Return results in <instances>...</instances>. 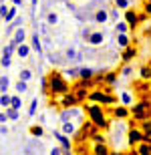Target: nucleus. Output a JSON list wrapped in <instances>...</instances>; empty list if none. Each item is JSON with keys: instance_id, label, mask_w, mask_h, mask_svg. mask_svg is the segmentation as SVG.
<instances>
[{"instance_id": "obj_1", "label": "nucleus", "mask_w": 151, "mask_h": 155, "mask_svg": "<svg viewBox=\"0 0 151 155\" xmlns=\"http://www.w3.org/2000/svg\"><path fill=\"white\" fill-rule=\"evenodd\" d=\"M47 89L51 93H54V95H64V93H69V83H67V79H64L58 71H54V73H51V77H48V85Z\"/></svg>"}, {"instance_id": "obj_2", "label": "nucleus", "mask_w": 151, "mask_h": 155, "mask_svg": "<svg viewBox=\"0 0 151 155\" xmlns=\"http://www.w3.org/2000/svg\"><path fill=\"white\" fill-rule=\"evenodd\" d=\"M87 113L91 117V123H95L99 129H107L109 127V119L105 117L103 109H101L99 105H87Z\"/></svg>"}, {"instance_id": "obj_3", "label": "nucleus", "mask_w": 151, "mask_h": 155, "mask_svg": "<svg viewBox=\"0 0 151 155\" xmlns=\"http://www.w3.org/2000/svg\"><path fill=\"white\" fill-rule=\"evenodd\" d=\"M127 123L125 121H115L113 123V149H121L123 139L127 137Z\"/></svg>"}, {"instance_id": "obj_4", "label": "nucleus", "mask_w": 151, "mask_h": 155, "mask_svg": "<svg viewBox=\"0 0 151 155\" xmlns=\"http://www.w3.org/2000/svg\"><path fill=\"white\" fill-rule=\"evenodd\" d=\"M131 113H133V117L137 121H145L151 117V103L149 101H141L139 105H135L133 109H131Z\"/></svg>"}, {"instance_id": "obj_5", "label": "nucleus", "mask_w": 151, "mask_h": 155, "mask_svg": "<svg viewBox=\"0 0 151 155\" xmlns=\"http://www.w3.org/2000/svg\"><path fill=\"white\" fill-rule=\"evenodd\" d=\"M105 38H107V36H105V30H93V32L85 38V42H87L89 46H101L105 42Z\"/></svg>"}, {"instance_id": "obj_6", "label": "nucleus", "mask_w": 151, "mask_h": 155, "mask_svg": "<svg viewBox=\"0 0 151 155\" xmlns=\"http://www.w3.org/2000/svg\"><path fill=\"white\" fill-rule=\"evenodd\" d=\"M89 99L91 101H97V103H105V105H113L117 101L113 95H107V93H101V91H95L89 95Z\"/></svg>"}, {"instance_id": "obj_7", "label": "nucleus", "mask_w": 151, "mask_h": 155, "mask_svg": "<svg viewBox=\"0 0 151 155\" xmlns=\"http://www.w3.org/2000/svg\"><path fill=\"white\" fill-rule=\"evenodd\" d=\"M141 141H143V131L141 129H129L127 131V145L137 147Z\"/></svg>"}, {"instance_id": "obj_8", "label": "nucleus", "mask_w": 151, "mask_h": 155, "mask_svg": "<svg viewBox=\"0 0 151 155\" xmlns=\"http://www.w3.org/2000/svg\"><path fill=\"white\" fill-rule=\"evenodd\" d=\"M83 57H85V54H83L81 51L73 48V46H69V48L64 51V58H67V63H71V64H73V63H79Z\"/></svg>"}, {"instance_id": "obj_9", "label": "nucleus", "mask_w": 151, "mask_h": 155, "mask_svg": "<svg viewBox=\"0 0 151 155\" xmlns=\"http://www.w3.org/2000/svg\"><path fill=\"white\" fill-rule=\"evenodd\" d=\"M109 20V12H107V8H97L95 10V22L97 24H105Z\"/></svg>"}, {"instance_id": "obj_10", "label": "nucleus", "mask_w": 151, "mask_h": 155, "mask_svg": "<svg viewBox=\"0 0 151 155\" xmlns=\"http://www.w3.org/2000/svg\"><path fill=\"white\" fill-rule=\"evenodd\" d=\"M52 135L57 137V141H58V143L63 145V149H64V151H71V141L67 139V135H64L63 131H54Z\"/></svg>"}, {"instance_id": "obj_11", "label": "nucleus", "mask_w": 151, "mask_h": 155, "mask_svg": "<svg viewBox=\"0 0 151 155\" xmlns=\"http://www.w3.org/2000/svg\"><path fill=\"white\" fill-rule=\"evenodd\" d=\"M51 63L54 64V67H63V64H67L64 52H51Z\"/></svg>"}, {"instance_id": "obj_12", "label": "nucleus", "mask_w": 151, "mask_h": 155, "mask_svg": "<svg viewBox=\"0 0 151 155\" xmlns=\"http://www.w3.org/2000/svg\"><path fill=\"white\" fill-rule=\"evenodd\" d=\"M12 40H14L16 45H22L24 40H26V30H24V26H18V28L14 30V35H12Z\"/></svg>"}, {"instance_id": "obj_13", "label": "nucleus", "mask_w": 151, "mask_h": 155, "mask_svg": "<svg viewBox=\"0 0 151 155\" xmlns=\"http://www.w3.org/2000/svg\"><path fill=\"white\" fill-rule=\"evenodd\" d=\"M30 40H32V51H36V52H38V57H42V42H41V36H38L36 30L32 32V38H30Z\"/></svg>"}, {"instance_id": "obj_14", "label": "nucleus", "mask_w": 151, "mask_h": 155, "mask_svg": "<svg viewBox=\"0 0 151 155\" xmlns=\"http://www.w3.org/2000/svg\"><path fill=\"white\" fill-rule=\"evenodd\" d=\"M63 105L64 107H73V105H79V99H77L75 93H64V97H63Z\"/></svg>"}, {"instance_id": "obj_15", "label": "nucleus", "mask_w": 151, "mask_h": 155, "mask_svg": "<svg viewBox=\"0 0 151 155\" xmlns=\"http://www.w3.org/2000/svg\"><path fill=\"white\" fill-rule=\"evenodd\" d=\"M125 20H127L129 26H135V24L139 22V16H137L133 10H129V8H127V10H125Z\"/></svg>"}, {"instance_id": "obj_16", "label": "nucleus", "mask_w": 151, "mask_h": 155, "mask_svg": "<svg viewBox=\"0 0 151 155\" xmlns=\"http://www.w3.org/2000/svg\"><path fill=\"white\" fill-rule=\"evenodd\" d=\"M30 51H32V48H30L28 45H24V42H22V45H18V46H16V54H18L20 58H28Z\"/></svg>"}, {"instance_id": "obj_17", "label": "nucleus", "mask_w": 151, "mask_h": 155, "mask_svg": "<svg viewBox=\"0 0 151 155\" xmlns=\"http://www.w3.org/2000/svg\"><path fill=\"white\" fill-rule=\"evenodd\" d=\"M79 77H81V79L91 81V79L95 77V71L91 69V67H81V71H79Z\"/></svg>"}, {"instance_id": "obj_18", "label": "nucleus", "mask_w": 151, "mask_h": 155, "mask_svg": "<svg viewBox=\"0 0 151 155\" xmlns=\"http://www.w3.org/2000/svg\"><path fill=\"white\" fill-rule=\"evenodd\" d=\"M117 45L121 46V48H127V46H129V36H127V32H117Z\"/></svg>"}, {"instance_id": "obj_19", "label": "nucleus", "mask_w": 151, "mask_h": 155, "mask_svg": "<svg viewBox=\"0 0 151 155\" xmlns=\"http://www.w3.org/2000/svg\"><path fill=\"white\" fill-rule=\"evenodd\" d=\"M113 115H115V117H121V119H127V117H129L127 105H121V107H117V109L113 111Z\"/></svg>"}, {"instance_id": "obj_20", "label": "nucleus", "mask_w": 151, "mask_h": 155, "mask_svg": "<svg viewBox=\"0 0 151 155\" xmlns=\"http://www.w3.org/2000/svg\"><path fill=\"white\" fill-rule=\"evenodd\" d=\"M135 54H137V51H135L133 46H127V51L123 52V63H131Z\"/></svg>"}, {"instance_id": "obj_21", "label": "nucleus", "mask_w": 151, "mask_h": 155, "mask_svg": "<svg viewBox=\"0 0 151 155\" xmlns=\"http://www.w3.org/2000/svg\"><path fill=\"white\" fill-rule=\"evenodd\" d=\"M61 125H63V133L64 135H73V133H75V123H73V121H61Z\"/></svg>"}, {"instance_id": "obj_22", "label": "nucleus", "mask_w": 151, "mask_h": 155, "mask_svg": "<svg viewBox=\"0 0 151 155\" xmlns=\"http://www.w3.org/2000/svg\"><path fill=\"white\" fill-rule=\"evenodd\" d=\"M79 71H81V67H71V69L64 71V79H77L79 77Z\"/></svg>"}, {"instance_id": "obj_23", "label": "nucleus", "mask_w": 151, "mask_h": 155, "mask_svg": "<svg viewBox=\"0 0 151 155\" xmlns=\"http://www.w3.org/2000/svg\"><path fill=\"white\" fill-rule=\"evenodd\" d=\"M6 117L10 121H16L18 119V109H14V107H6Z\"/></svg>"}, {"instance_id": "obj_24", "label": "nucleus", "mask_w": 151, "mask_h": 155, "mask_svg": "<svg viewBox=\"0 0 151 155\" xmlns=\"http://www.w3.org/2000/svg\"><path fill=\"white\" fill-rule=\"evenodd\" d=\"M16 8L18 6H10V8H8V12H6V22H12V20H14V18H16Z\"/></svg>"}, {"instance_id": "obj_25", "label": "nucleus", "mask_w": 151, "mask_h": 155, "mask_svg": "<svg viewBox=\"0 0 151 155\" xmlns=\"http://www.w3.org/2000/svg\"><path fill=\"white\" fill-rule=\"evenodd\" d=\"M93 151H95V153H103V155H105V153H111V149H109L105 143H97V145L93 147Z\"/></svg>"}, {"instance_id": "obj_26", "label": "nucleus", "mask_w": 151, "mask_h": 155, "mask_svg": "<svg viewBox=\"0 0 151 155\" xmlns=\"http://www.w3.org/2000/svg\"><path fill=\"white\" fill-rule=\"evenodd\" d=\"M8 87H10V81H8V77H0V93H6L8 91Z\"/></svg>"}, {"instance_id": "obj_27", "label": "nucleus", "mask_w": 151, "mask_h": 155, "mask_svg": "<svg viewBox=\"0 0 151 155\" xmlns=\"http://www.w3.org/2000/svg\"><path fill=\"white\" fill-rule=\"evenodd\" d=\"M10 103H12V97L10 95H6V93H2V97H0V107H10Z\"/></svg>"}, {"instance_id": "obj_28", "label": "nucleus", "mask_w": 151, "mask_h": 155, "mask_svg": "<svg viewBox=\"0 0 151 155\" xmlns=\"http://www.w3.org/2000/svg\"><path fill=\"white\" fill-rule=\"evenodd\" d=\"M121 103H123V105H127V107L133 103V97H131V93H127V91H123V93H121Z\"/></svg>"}, {"instance_id": "obj_29", "label": "nucleus", "mask_w": 151, "mask_h": 155, "mask_svg": "<svg viewBox=\"0 0 151 155\" xmlns=\"http://www.w3.org/2000/svg\"><path fill=\"white\" fill-rule=\"evenodd\" d=\"M57 22H58L57 12H48V14H47V24H48V26H54Z\"/></svg>"}, {"instance_id": "obj_30", "label": "nucleus", "mask_w": 151, "mask_h": 155, "mask_svg": "<svg viewBox=\"0 0 151 155\" xmlns=\"http://www.w3.org/2000/svg\"><path fill=\"white\" fill-rule=\"evenodd\" d=\"M115 30H117V32H127V30H129V24H127V20H121V22L117 20V26H115Z\"/></svg>"}, {"instance_id": "obj_31", "label": "nucleus", "mask_w": 151, "mask_h": 155, "mask_svg": "<svg viewBox=\"0 0 151 155\" xmlns=\"http://www.w3.org/2000/svg\"><path fill=\"white\" fill-rule=\"evenodd\" d=\"M26 89H28V83L20 79V81L16 83V93H26Z\"/></svg>"}, {"instance_id": "obj_32", "label": "nucleus", "mask_w": 151, "mask_h": 155, "mask_svg": "<svg viewBox=\"0 0 151 155\" xmlns=\"http://www.w3.org/2000/svg\"><path fill=\"white\" fill-rule=\"evenodd\" d=\"M36 107H38V99H32V103H30V107H28V117H34V113H36Z\"/></svg>"}, {"instance_id": "obj_33", "label": "nucleus", "mask_w": 151, "mask_h": 155, "mask_svg": "<svg viewBox=\"0 0 151 155\" xmlns=\"http://www.w3.org/2000/svg\"><path fill=\"white\" fill-rule=\"evenodd\" d=\"M20 79L28 83V81L32 79V71H30V69H22V71H20Z\"/></svg>"}, {"instance_id": "obj_34", "label": "nucleus", "mask_w": 151, "mask_h": 155, "mask_svg": "<svg viewBox=\"0 0 151 155\" xmlns=\"http://www.w3.org/2000/svg\"><path fill=\"white\" fill-rule=\"evenodd\" d=\"M10 107H14V109H22V99L20 97H16V95H14V97H12V103H10Z\"/></svg>"}, {"instance_id": "obj_35", "label": "nucleus", "mask_w": 151, "mask_h": 155, "mask_svg": "<svg viewBox=\"0 0 151 155\" xmlns=\"http://www.w3.org/2000/svg\"><path fill=\"white\" fill-rule=\"evenodd\" d=\"M129 4H131V0H115V6H117V8H121V10H127Z\"/></svg>"}, {"instance_id": "obj_36", "label": "nucleus", "mask_w": 151, "mask_h": 155, "mask_svg": "<svg viewBox=\"0 0 151 155\" xmlns=\"http://www.w3.org/2000/svg\"><path fill=\"white\" fill-rule=\"evenodd\" d=\"M141 79L151 81V69H149V67H143V69H141Z\"/></svg>"}, {"instance_id": "obj_37", "label": "nucleus", "mask_w": 151, "mask_h": 155, "mask_svg": "<svg viewBox=\"0 0 151 155\" xmlns=\"http://www.w3.org/2000/svg\"><path fill=\"white\" fill-rule=\"evenodd\" d=\"M0 64L8 69V67H10V57H8V54H2V58H0Z\"/></svg>"}, {"instance_id": "obj_38", "label": "nucleus", "mask_w": 151, "mask_h": 155, "mask_svg": "<svg viewBox=\"0 0 151 155\" xmlns=\"http://www.w3.org/2000/svg\"><path fill=\"white\" fill-rule=\"evenodd\" d=\"M30 133H32V137H41L42 135V127H32V129H30Z\"/></svg>"}, {"instance_id": "obj_39", "label": "nucleus", "mask_w": 151, "mask_h": 155, "mask_svg": "<svg viewBox=\"0 0 151 155\" xmlns=\"http://www.w3.org/2000/svg\"><path fill=\"white\" fill-rule=\"evenodd\" d=\"M131 71H133V69H131V64H125V67L121 69V77H129V75H131Z\"/></svg>"}, {"instance_id": "obj_40", "label": "nucleus", "mask_w": 151, "mask_h": 155, "mask_svg": "<svg viewBox=\"0 0 151 155\" xmlns=\"http://www.w3.org/2000/svg\"><path fill=\"white\" fill-rule=\"evenodd\" d=\"M51 153H52V155H63V153H69V151H64L63 147H57V145H54V147L51 149Z\"/></svg>"}, {"instance_id": "obj_41", "label": "nucleus", "mask_w": 151, "mask_h": 155, "mask_svg": "<svg viewBox=\"0 0 151 155\" xmlns=\"http://www.w3.org/2000/svg\"><path fill=\"white\" fill-rule=\"evenodd\" d=\"M117 77H119V73H109V75L105 77V81H107V83H113V81H115Z\"/></svg>"}, {"instance_id": "obj_42", "label": "nucleus", "mask_w": 151, "mask_h": 155, "mask_svg": "<svg viewBox=\"0 0 151 155\" xmlns=\"http://www.w3.org/2000/svg\"><path fill=\"white\" fill-rule=\"evenodd\" d=\"M6 12H8V6H6V4H0V18H4Z\"/></svg>"}, {"instance_id": "obj_43", "label": "nucleus", "mask_w": 151, "mask_h": 155, "mask_svg": "<svg viewBox=\"0 0 151 155\" xmlns=\"http://www.w3.org/2000/svg\"><path fill=\"white\" fill-rule=\"evenodd\" d=\"M109 18H111V20H119V12H117L115 8H113V10L109 12Z\"/></svg>"}, {"instance_id": "obj_44", "label": "nucleus", "mask_w": 151, "mask_h": 155, "mask_svg": "<svg viewBox=\"0 0 151 155\" xmlns=\"http://www.w3.org/2000/svg\"><path fill=\"white\" fill-rule=\"evenodd\" d=\"M145 12L151 14V0H145Z\"/></svg>"}, {"instance_id": "obj_45", "label": "nucleus", "mask_w": 151, "mask_h": 155, "mask_svg": "<svg viewBox=\"0 0 151 155\" xmlns=\"http://www.w3.org/2000/svg\"><path fill=\"white\" fill-rule=\"evenodd\" d=\"M6 133H8V127H4V123H2L0 125V135H6Z\"/></svg>"}, {"instance_id": "obj_46", "label": "nucleus", "mask_w": 151, "mask_h": 155, "mask_svg": "<svg viewBox=\"0 0 151 155\" xmlns=\"http://www.w3.org/2000/svg\"><path fill=\"white\" fill-rule=\"evenodd\" d=\"M36 2H38V0H30V6H32V16H34V10H36Z\"/></svg>"}, {"instance_id": "obj_47", "label": "nucleus", "mask_w": 151, "mask_h": 155, "mask_svg": "<svg viewBox=\"0 0 151 155\" xmlns=\"http://www.w3.org/2000/svg\"><path fill=\"white\" fill-rule=\"evenodd\" d=\"M8 121V117H6V113H0V123H6Z\"/></svg>"}, {"instance_id": "obj_48", "label": "nucleus", "mask_w": 151, "mask_h": 155, "mask_svg": "<svg viewBox=\"0 0 151 155\" xmlns=\"http://www.w3.org/2000/svg\"><path fill=\"white\" fill-rule=\"evenodd\" d=\"M12 2H14V6H20V4H22V0H12Z\"/></svg>"}, {"instance_id": "obj_49", "label": "nucleus", "mask_w": 151, "mask_h": 155, "mask_svg": "<svg viewBox=\"0 0 151 155\" xmlns=\"http://www.w3.org/2000/svg\"><path fill=\"white\" fill-rule=\"evenodd\" d=\"M149 89H151V83H149Z\"/></svg>"}]
</instances>
